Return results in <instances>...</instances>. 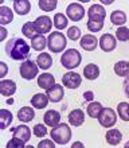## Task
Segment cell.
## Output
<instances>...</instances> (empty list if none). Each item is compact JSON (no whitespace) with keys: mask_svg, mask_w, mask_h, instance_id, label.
Listing matches in <instances>:
<instances>
[{"mask_svg":"<svg viewBox=\"0 0 129 148\" xmlns=\"http://www.w3.org/2000/svg\"><path fill=\"white\" fill-rule=\"evenodd\" d=\"M5 53L14 61H24L30 57V45L22 38H11L5 45Z\"/></svg>","mask_w":129,"mask_h":148,"instance_id":"6da1fadb","label":"cell"},{"mask_svg":"<svg viewBox=\"0 0 129 148\" xmlns=\"http://www.w3.org/2000/svg\"><path fill=\"white\" fill-rule=\"evenodd\" d=\"M51 139L57 143V144H67L71 139V129L69 128V125L67 124H58L53 127L51 129Z\"/></svg>","mask_w":129,"mask_h":148,"instance_id":"7a4b0ae2","label":"cell"},{"mask_svg":"<svg viewBox=\"0 0 129 148\" xmlns=\"http://www.w3.org/2000/svg\"><path fill=\"white\" fill-rule=\"evenodd\" d=\"M66 38H65L62 32L59 31L51 32L48 38H47V46H48L51 53H62L66 49Z\"/></svg>","mask_w":129,"mask_h":148,"instance_id":"3957f363","label":"cell"},{"mask_svg":"<svg viewBox=\"0 0 129 148\" xmlns=\"http://www.w3.org/2000/svg\"><path fill=\"white\" fill-rule=\"evenodd\" d=\"M81 61H82V57L79 54V51L75 49H69L61 57V63L66 69H75L77 66H79Z\"/></svg>","mask_w":129,"mask_h":148,"instance_id":"277c9868","label":"cell"},{"mask_svg":"<svg viewBox=\"0 0 129 148\" xmlns=\"http://www.w3.org/2000/svg\"><path fill=\"white\" fill-rule=\"evenodd\" d=\"M39 73V66L36 65V62L31 61V59H27L22 63L20 66V75L24 79H34L36 77V74Z\"/></svg>","mask_w":129,"mask_h":148,"instance_id":"5b68a950","label":"cell"},{"mask_svg":"<svg viewBox=\"0 0 129 148\" xmlns=\"http://www.w3.org/2000/svg\"><path fill=\"white\" fill-rule=\"evenodd\" d=\"M98 121H100V124L102 127H105V128H112L114 124H116V121H117V117H116V113H114L113 109H110V108H104L100 113V116H98Z\"/></svg>","mask_w":129,"mask_h":148,"instance_id":"8992f818","label":"cell"},{"mask_svg":"<svg viewBox=\"0 0 129 148\" xmlns=\"http://www.w3.org/2000/svg\"><path fill=\"white\" fill-rule=\"evenodd\" d=\"M66 15L73 22H79L85 16V10L79 3H71L66 8Z\"/></svg>","mask_w":129,"mask_h":148,"instance_id":"52a82bcc","label":"cell"},{"mask_svg":"<svg viewBox=\"0 0 129 148\" xmlns=\"http://www.w3.org/2000/svg\"><path fill=\"white\" fill-rule=\"evenodd\" d=\"M81 75L74 71H69L62 77V85L67 89H77L81 85Z\"/></svg>","mask_w":129,"mask_h":148,"instance_id":"ba28073f","label":"cell"},{"mask_svg":"<svg viewBox=\"0 0 129 148\" xmlns=\"http://www.w3.org/2000/svg\"><path fill=\"white\" fill-rule=\"evenodd\" d=\"M36 27V31L39 35H43V34H46V32H50L51 27H53V22L48 16H39V18H36V20L34 22Z\"/></svg>","mask_w":129,"mask_h":148,"instance_id":"9c48e42d","label":"cell"},{"mask_svg":"<svg viewBox=\"0 0 129 148\" xmlns=\"http://www.w3.org/2000/svg\"><path fill=\"white\" fill-rule=\"evenodd\" d=\"M98 45L101 47L104 51L106 53H110V51H113L117 46V42H116V38H114L112 34H104V35L100 38L98 40Z\"/></svg>","mask_w":129,"mask_h":148,"instance_id":"30bf717a","label":"cell"},{"mask_svg":"<svg viewBox=\"0 0 129 148\" xmlns=\"http://www.w3.org/2000/svg\"><path fill=\"white\" fill-rule=\"evenodd\" d=\"M87 16H89V20H105L106 11L100 4H93L87 11Z\"/></svg>","mask_w":129,"mask_h":148,"instance_id":"8fae6325","label":"cell"},{"mask_svg":"<svg viewBox=\"0 0 129 148\" xmlns=\"http://www.w3.org/2000/svg\"><path fill=\"white\" fill-rule=\"evenodd\" d=\"M47 97L53 102H59L63 98V85H57L51 86L50 89H47Z\"/></svg>","mask_w":129,"mask_h":148,"instance_id":"7c38bea8","label":"cell"},{"mask_svg":"<svg viewBox=\"0 0 129 148\" xmlns=\"http://www.w3.org/2000/svg\"><path fill=\"white\" fill-rule=\"evenodd\" d=\"M81 47H82L85 51H94L97 49V45H98V40L97 38L91 34H87V35L82 36L81 38Z\"/></svg>","mask_w":129,"mask_h":148,"instance_id":"4fadbf2b","label":"cell"},{"mask_svg":"<svg viewBox=\"0 0 129 148\" xmlns=\"http://www.w3.org/2000/svg\"><path fill=\"white\" fill-rule=\"evenodd\" d=\"M16 92V84L11 79H3L0 82V93L5 96V97H10Z\"/></svg>","mask_w":129,"mask_h":148,"instance_id":"5bb4252c","label":"cell"},{"mask_svg":"<svg viewBox=\"0 0 129 148\" xmlns=\"http://www.w3.org/2000/svg\"><path fill=\"white\" fill-rule=\"evenodd\" d=\"M55 85V79L54 75L50 73H43L38 77V86L42 88V89H50L51 86Z\"/></svg>","mask_w":129,"mask_h":148,"instance_id":"9a60e30c","label":"cell"},{"mask_svg":"<svg viewBox=\"0 0 129 148\" xmlns=\"http://www.w3.org/2000/svg\"><path fill=\"white\" fill-rule=\"evenodd\" d=\"M14 10L18 15H27L31 10V3L28 0H15L14 1Z\"/></svg>","mask_w":129,"mask_h":148,"instance_id":"2e32d148","label":"cell"},{"mask_svg":"<svg viewBox=\"0 0 129 148\" xmlns=\"http://www.w3.org/2000/svg\"><path fill=\"white\" fill-rule=\"evenodd\" d=\"M48 97H47V94L44 93H36L35 96H32L31 98V105L36 109H43V108H46L47 104H48Z\"/></svg>","mask_w":129,"mask_h":148,"instance_id":"e0dca14e","label":"cell"},{"mask_svg":"<svg viewBox=\"0 0 129 148\" xmlns=\"http://www.w3.org/2000/svg\"><path fill=\"white\" fill-rule=\"evenodd\" d=\"M83 121H85V113L81 109H74L70 112V114H69V123H70L73 127L82 125Z\"/></svg>","mask_w":129,"mask_h":148,"instance_id":"ac0fdd59","label":"cell"},{"mask_svg":"<svg viewBox=\"0 0 129 148\" xmlns=\"http://www.w3.org/2000/svg\"><path fill=\"white\" fill-rule=\"evenodd\" d=\"M14 137H18V139H22L23 141L27 143L30 139H31V131L27 125H18L14 129Z\"/></svg>","mask_w":129,"mask_h":148,"instance_id":"d6986e66","label":"cell"},{"mask_svg":"<svg viewBox=\"0 0 129 148\" xmlns=\"http://www.w3.org/2000/svg\"><path fill=\"white\" fill-rule=\"evenodd\" d=\"M43 117H44V123H46V125H48V127H55V125H58L59 120H61V114H59V112L58 110H54V109L47 110Z\"/></svg>","mask_w":129,"mask_h":148,"instance_id":"ffe728a7","label":"cell"},{"mask_svg":"<svg viewBox=\"0 0 129 148\" xmlns=\"http://www.w3.org/2000/svg\"><path fill=\"white\" fill-rule=\"evenodd\" d=\"M34 117H35V112H34L31 106H23L18 112V119L20 121H23V123H30V121H32Z\"/></svg>","mask_w":129,"mask_h":148,"instance_id":"44dd1931","label":"cell"},{"mask_svg":"<svg viewBox=\"0 0 129 148\" xmlns=\"http://www.w3.org/2000/svg\"><path fill=\"white\" fill-rule=\"evenodd\" d=\"M83 75H85L86 79L93 81V79L98 78V75H100V67H98L96 63H89V65H86L85 69H83Z\"/></svg>","mask_w":129,"mask_h":148,"instance_id":"7402d4cb","label":"cell"},{"mask_svg":"<svg viewBox=\"0 0 129 148\" xmlns=\"http://www.w3.org/2000/svg\"><path fill=\"white\" fill-rule=\"evenodd\" d=\"M36 63H38L39 69L47 70V69H50L51 65H53V58H51V55L47 54V53H40V54L38 55V58H36Z\"/></svg>","mask_w":129,"mask_h":148,"instance_id":"603a6c76","label":"cell"},{"mask_svg":"<svg viewBox=\"0 0 129 148\" xmlns=\"http://www.w3.org/2000/svg\"><path fill=\"white\" fill-rule=\"evenodd\" d=\"M106 141H108V144L110 145H117L122 139V133L118 131V129H109L108 132H106Z\"/></svg>","mask_w":129,"mask_h":148,"instance_id":"cb8c5ba5","label":"cell"},{"mask_svg":"<svg viewBox=\"0 0 129 148\" xmlns=\"http://www.w3.org/2000/svg\"><path fill=\"white\" fill-rule=\"evenodd\" d=\"M110 20L114 26H118V27H122L124 24L126 23V15L124 11H113L110 14Z\"/></svg>","mask_w":129,"mask_h":148,"instance_id":"d4e9b609","label":"cell"},{"mask_svg":"<svg viewBox=\"0 0 129 148\" xmlns=\"http://www.w3.org/2000/svg\"><path fill=\"white\" fill-rule=\"evenodd\" d=\"M114 73L118 77H126L129 75V62L128 61H118L114 65Z\"/></svg>","mask_w":129,"mask_h":148,"instance_id":"484cf974","label":"cell"},{"mask_svg":"<svg viewBox=\"0 0 129 148\" xmlns=\"http://www.w3.org/2000/svg\"><path fill=\"white\" fill-rule=\"evenodd\" d=\"M22 32H23V35L26 36V38H30V39H34L36 35H39L38 31H36L35 24L32 23V22H27V23H24L23 27H22Z\"/></svg>","mask_w":129,"mask_h":148,"instance_id":"4316f807","label":"cell"},{"mask_svg":"<svg viewBox=\"0 0 129 148\" xmlns=\"http://www.w3.org/2000/svg\"><path fill=\"white\" fill-rule=\"evenodd\" d=\"M12 19H14V14H12L11 8L5 7V5L0 7V23L4 26V24L11 23Z\"/></svg>","mask_w":129,"mask_h":148,"instance_id":"83f0119b","label":"cell"},{"mask_svg":"<svg viewBox=\"0 0 129 148\" xmlns=\"http://www.w3.org/2000/svg\"><path fill=\"white\" fill-rule=\"evenodd\" d=\"M47 46V39L44 35H36L34 39H31V47L36 51H43Z\"/></svg>","mask_w":129,"mask_h":148,"instance_id":"f1b7e54d","label":"cell"},{"mask_svg":"<svg viewBox=\"0 0 129 148\" xmlns=\"http://www.w3.org/2000/svg\"><path fill=\"white\" fill-rule=\"evenodd\" d=\"M12 123V113L7 109L0 110V128L4 129Z\"/></svg>","mask_w":129,"mask_h":148,"instance_id":"f546056e","label":"cell"},{"mask_svg":"<svg viewBox=\"0 0 129 148\" xmlns=\"http://www.w3.org/2000/svg\"><path fill=\"white\" fill-rule=\"evenodd\" d=\"M102 109H104V108H102V105L100 102H90L89 106H87V114H89L91 119H98V116H100V113H101Z\"/></svg>","mask_w":129,"mask_h":148,"instance_id":"4dcf8cb0","label":"cell"},{"mask_svg":"<svg viewBox=\"0 0 129 148\" xmlns=\"http://www.w3.org/2000/svg\"><path fill=\"white\" fill-rule=\"evenodd\" d=\"M54 26L58 30H63V28L67 27V23H69V20H67V18L63 14H55L54 16Z\"/></svg>","mask_w":129,"mask_h":148,"instance_id":"1f68e13d","label":"cell"},{"mask_svg":"<svg viewBox=\"0 0 129 148\" xmlns=\"http://www.w3.org/2000/svg\"><path fill=\"white\" fill-rule=\"evenodd\" d=\"M39 8L46 12L54 11L57 8V0H39Z\"/></svg>","mask_w":129,"mask_h":148,"instance_id":"d6a6232c","label":"cell"},{"mask_svg":"<svg viewBox=\"0 0 129 148\" xmlns=\"http://www.w3.org/2000/svg\"><path fill=\"white\" fill-rule=\"evenodd\" d=\"M87 30L91 32H98L101 31L102 27H104V20H87Z\"/></svg>","mask_w":129,"mask_h":148,"instance_id":"836d02e7","label":"cell"},{"mask_svg":"<svg viewBox=\"0 0 129 148\" xmlns=\"http://www.w3.org/2000/svg\"><path fill=\"white\" fill-rule=\"evenodd\" d=\"M128 106H129V104H126V102H120V104H118V106H117L118 116H120V119H121L122 121H129Z\"/></svg>","mask_w":129,"mask_h":148,"instance_id":"e575fe53","label":"cell"},{"mask_svg":"<svg viewBox=\"0 0 129 148\" xmlns=\"http://www.w3.org/2000/svg\"><path fill=\"white\" fill-rule=\"evenodd\" d=\"M116 38L120 42H128L129 40V28L128 27H118V30L116 31Z\"/></svg>","mask_w":129,"mask_h":148,"instance_id":"d590c367","label":"cell"},{"mask_svg":"<svg viewBox=\"0 0 129 148\" xmlns=\"http://www.w3.org/2000/svg\"><path fill=\"white\" fill-rule=\"evenodd\" d=\"M24 144H26V141L18 139V137H14L7 143V148H24Z\"/></svg>","mask_w":129,"mask_h":148,"instance_id":"8d00e7d4","label":"cell"},{"mask_svg":"<svg viewBox=\"0 0 129 148\" xmlns=\"http://www.w3.org/2000/svg\"><path fill=\"white\" fill-rule=\"evenodd\" d=\"M67 36L71 39V40H78L81 38V30L78 27H70L69 31H67Z\"/></svg>","mask_w":129,"mask_h":148,"instance_id":"74e56055","label":"cell"},{"mask_svg":"<svg viewBox=\"0 0 129 148\" xmlns=\"http://www.w3.org/2000/svg\"><path fill=\"white\" fill-rule=\"evenodd\" d=\"M34 135L36 137H44L47 135V129L43 124H36L34 127Z\"/></svg>","mask_w":129,"mask_h":148,"instance_id":"f35d334b","label":"cell"},{"mask_svg":"<svg viewBox=\"0 0 129 148\" xmlns=\"http://www.w3.org/2000/svg\"><path fill=\"white\" fill-rule=\"evenodd\" d=\"M54 143H55L54 140H42L39 144H38V147L39 148H54L55 147Z\"/></svg>","mask_w":129,"mask_h":148,"instance_id":"ab89813d","label":"cell"},{"mask_svg":"<svg viewBox=\"0 0 129 148\" xmlns=\"http://www.w3.org/2000/svg\"><path fill=\"white\" fill-rule=\"evenodd\" d=\"M124 93H125L126 97H129V75H126L125 78V81H124Z\"/></svg>","mask_w":129,"mask_h":148,"instance_id":"60d3db41","label":"cell"},{"mask_svg":"<svg viewBox=\"0 0 129 148\" xmlns=\"http://www.w3.org/2000/svg\"><path fill=\"white\" fill-rule=\"evenodd\" d=\"M0 67H1V71H0V77H4L7 74V65L4 62H0Z\"/></svg>","mask_w":129,"mask_h":148,"instance_id":"b9f144b4","label":"cell"},{"mask_svg":"<svg viewBox=\"0 0 129 148\" xmlns=\"http://www.w3.org/2000/svg\"><path fill=\"white\" fill-rule=\"evenodd\" d=\"M0 31H1V35H0V40H4L5 36H7V30L4 27H0Z\"/></svg>","mask_w":129,"mask_h":148,"instance_id":"7bdbcfd3","label":"cell"},{"mask_svg":"<svg viewBox=\"0 0 129 148\" xmlns=\"http://www.w3.org/2000/svg\"><path fill=\"white\" fill-rule=\"evenodd\" d=\"M83 97H85V100H93V92H85Z\"/></svg>","mask_w":129,"mask_h":148,"instance_id":"ee69618b","label":"cell"},{"mask_svg":"<svg viewBox=\"0 0 129 148\" xmlns=\"http://www.w3.org/2000/svg\"><path fill=\"white\" fill-rule=\"evenodd\" d=\"M75 147H83V144L82 143H74V144H73V148H75Z\"/></svg>","mask_w":129,"mask_h":148,"instance_id":"f6af8a7d","label":"cell"},{"mask_svg":"<svg viewBox=\"0 0 129 148\" xmlns=\"http://www.w3.org/2000/svg\"><path fill=\"white\" fill-rule=\"evenodd\" d=\"M101 3H102V4H112L113 1H110V0H102Z\"/></svg>","mask_w":129,"mask_h":148,"instance_id":"bcb514c9","label":"cell"},{"mask_svg":"<svg viewBox=\"0 0 129 148\" xmlns=\"http://www.w3.org/2000/svg\"><path fill=\"white\" fill-rule=\"evenodd\" d=\"M125 148H129V141H128V143H126V144H125Z\"/></svg>","mask_w":129,"mask_h":148,"instance_id":"7dc6e473","label":"cell"},{"mask_svg":"<svg viewBox=\"0 0 129 148\" xmlns=\"http://www.w3.org/2000/svg\"><path fill=\"white\" fill-rule=\"evenodd\" d=\"M128 116H129V106H128Z\"/></svg>","mask_w":129,"mask_h":148,"instance_id":"c3c4849f","label":"cell"}]
</instances>
